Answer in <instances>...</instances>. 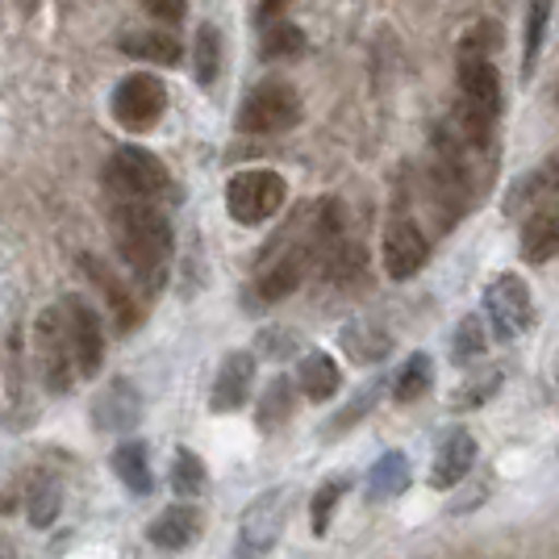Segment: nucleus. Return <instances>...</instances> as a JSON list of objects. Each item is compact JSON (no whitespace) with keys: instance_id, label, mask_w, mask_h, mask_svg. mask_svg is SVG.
<instances>
[{"instance_id":"obj_1","label":"nucleus","mask_w":559,"mask_h":559,"mask_svg":"<svg viewBox=\"0 0 559 559\" xmlns=\"http://www.w3.org/2000/svg\"><path fill=\"white\" fill-rule=\"evenodd\" d=\"M114 238L126 267L134 272L146 293H155L167 280L171 263V222L151 201H117L114 205Z\"/></svg>"},{"instance_id":"obj_2","label":"nucleus","mask_w":559,"mask_h":559,"mask_svg":"<svg viewBox=\"0 0 559 559\" xmlns=\"http://www.w3.org/2000/svg\"><path fill=\"white\" fill-rule=\"evenodd\" d=\"M288 201V185L280 171H238L230 185H226V210L238 226H263L272 222Z\"/></svg>"},{"instance_id":"obj_3","label":"nucleus","mask_w":559,"mask_h":559,"mask_svg":"<svg viewBox=\"0 0 559 559\" xmlns=\"http://www.w3.org/2000/svg\"><path fill=\"white\" fill-rule=\"evenodd\" d=\"M105 180H109V192L117 201H155L171 185L164 159L151 155L146 146H117Z\"/></svg>"},{"instance_id":"obj_4","label":"nucleus","mask_w":559,"mask_h":559,"mask_svg":"<svg viewBox=\"0 0 559 559\" xmlns=\"http://www.w3.org/2000/svg\"><path fill=\"white\" fill-rule=\"evenodd\" d=\"M301 121V96L284 80H263L247 93L238 109V130L242 134H284Z\"/></svg>"},{"instance_id":"obj_5","label":"nucleus","mask_w":559,"mask_h":559,"mask_svg":"<svg viewBox=\"0 0 559 559\" xmlns=\"http://www.w3.org/2000/svg\"><path fill=\"white\" fill-rule=\"evenodd\" d=\"M167 109V88L159 75H151V71H134V75H126L121 84L114 88V117L121 130H130V134H142V130H151Z\"/></svg>"},{"instance_id":"obj_6","label":"nucleus","mask_w":559,"mask_h":559,"mask_svg":"<svg viewBox=\"0 0 559 559\" xmlns=\"http://www.w3.org/2000/svg\"><path fill=\"white\" fill-rule=\"evenodd\" d=\"M485 313H489L492 334L501 343H513L518 334H526L531 318H535V301H531L526 280L513 276V272H501L497 280H489V288H485Z\"/></svg>"},{"instance_id":"obj_7","label":"nucleus","mask_w":559,"mask_h":559,"mask_svg":"<svg viewBox=\"0 0 559 559\" xmlns=\"http://www.w3.org/2000/svg\"><path fill=\"white\" fill-rule=\"evenodd\" d=\"M284 510H288V492L267 489L242 510L238 522V559H259L267 556L284 535Z\"/></svg>"},{"instance_id":"obj_8","label":"nucleus","mask_w":559,"mask_h":559,"mask_svg":"<svg viewBox=\"0 0 559 559\" xmlns=\"http://www.w3.org/2000/svg\"><path fill=\"white\" fill-rule=\"evenodd\" d=\"M34 347H38V368H43V380H47L50 393H68L71 376V338H68V322H63V309H47L38 322H34Z\"/></svg>"},{"instance_id":"obj_9","label":"nucleus","mask_w":559,"mask_h":559,"mask_svg":"<svg viewBox=\"0 0 559 559\" xmlns=\"http://www.w3.org/2000/svg\"><path fill=\"white\" fill-rule=\"evenodd\" d=\"M59 309H63V322H68L75 372L93 380V376H100V368H105V330H100V313H96L84 297H75V293H71Z\"/></svg>"},{"instance_id":"obj_10","label":"nucleus","mask_w":559,"mask_h":559,"mask_svg":"<svg viewBox=\"0 0 559 559\" xmlns=\"http://www.w3.org/2000/svg\"><path fill=\"white\" fill-rule=\"evenodd\" d=\"M380 259H384V272L389 280H414L426 267V259H430V242H426V234L414 217H405V213H396L393 222H389V230H384V247H380Z\"/></svg>"},{"instance_id":"obj_11","label":"nucleus","mask_w":559,"mask_h":559,"mask_svg":"<svg viewBox=\"0 0 559 559\" xmlns=\"http://www.w3.org/2000/svg\"><path fill=\"white\" fill-rule=\"evenodd\" d=\"M142 421V393L134 389V380H109L93 401V426L109 430V435H126Z\"/></svg>"},{"instance_id":"obj_12","label":"nucleus","mask_w":559,"mask_h":559,"mask_svg":"<svg viewBox=\"0 0 559 559\" xmlns=\"http://www.w3.org/2000/svg\"><path fill=\"white\" fill-rule=\"evenodd\" d=\"M309 263H313V259H309V238H305L301 247H288L276 263H267V267L259 272L255 293H251L255 305H276V301H284V297H293V293L301 288Z\"/></svg>"},{"instance_id":"obj_13","label":"nucleus","mask_w":559,"mask_h":559,"mask_svg":"<svg viewBox=\"0 0 559 559\" xmlns=\"http://www.w3.org/2000/svg\"><path fill=\"white\" fill-rule=\"evenodd\" d=\"M251 384H255V355L251 350H230L217 368V380H213L210 393V409L213 414H234L247 405L251 396Z\"/></svg>"},{"instance_id":"obj_14","label":"nucleus","mask_w":559,"mask_h":559,"mask_svg":"<svg viewBox=\"0 0 559 559\" xmlns=\"http://www.w3.org/2000/svg\"><path fill=\"white\" fill-rule=\"evenodd\" d=\"M551 197H559V146L547 155V159H538L526 176L513 180L501 210L510 213V217L513 213H531V210H538L543 201H551Z\"/></svg>"},{"instance_id":"obj_15","label":"nucleus","mask_w":559,"mask_h":559,"mask_svg":"<svg viewBox=\"0 0 559 559\" xmlns=\"http://www.w3.org/2000/svg\"><path fill=\"white\" fill-rule=\"evenodd\" d=\"M460 93L472 114L497 121L501 114V75L492 68V59H460Z\"/></svg>"},{"instance_id":"obj_16","label":"nucleus","mask_w":559,"mask_h":559,"mask_svg":"<svg viewBox=\"0 0 559 559\" xmlns=\"http://www.w3.org/2000/svg\"><path fill=\"white\" fill-rule=\"evenodd\" d=\"M201 531H205L201 510L180 501V506H167V510L146 526V538H151V547H159V551H188V547L201 538Z\"/></svg>"},{"instance_id":"obj_17","label":"nucleus","mask_w":559,"mask_h":559,"mask_svg":"<svg viewBox=\"0 0 559 559\" xmlns=\"http://www.w3.org/2000/svg\"><path fill=\"white\" fill-rule=\"evenodd\" d=\"M476 464V439L467 430H451L430 464V489H455L464 485V476Z\"/></svg>"},{"instance_id":"obj_18","label":"nucleus","mask_w":559,"mask_h":559,"mask_svg":"<svg viewBox=\"0 0 559 559\" xmlns=\"http://www.w3.org/2000/svg\"><path fill=\"white\" fill-rule=\"evenodd\" d=\"M559 255V197L543 201L531 210L526 226H522V259L526 263H547Z\"/></svg>"},{"instance_id":"obj_19","label":"nucleus","mask_w":559,"mask_h":559,"mask_svg":"<svg viewBox=\"0 0 559 559\" xmlns=\"http://www.w3.org/2000/svg\"><path fill=\"white\" fill-rule=\"evenodd\" d=\"M338 343H343L350 364H359V368H372V364H380L393 350V338L376 322H368V318H350L347 326L338 330Z\"/></svg>"},{"instance_id":"obj_20","label":"nucleus","mask_w":559,"mask_h":559,"mask_svg":"<svg viewBox=\"0 0 559 559\" xmlns=\"http://www.w3.org/2000/svg\"><path fill=\"white\" fill-rule=\"evenodd\" d=\"M84 267H88V276L96 280V288L105 293V301H109V313H114L117 322V334H130V330L142 322V309L139 301H134V293L121 284V280L105 267V263H96V259H84Z\"/></svg>"},{"instance_id":"obj_21","label":"nucleus","mask_w":559,"mask_h":559,"mask_svg":"<svg viewBox=\"0 0 559 559\" xmlns=\"http://www.w3.org/2000/svg\"><path fill=\"white\" fill-rule=\"evenodd\" d=\"M297 389L313 405H322V401H330V396L343 389V372H338V364L330 359L326 350H309V355H301V364H297Z\"/></svg>"},{"instance_id":"obj_22","label":"nucleus","mask_w":559,"mask_h":559,"mask_svg":"<svg viewBox=\"0 0 559 559\" xmlns=\"http://www.w3.org/2000/svg\"><path fill=\"white\" fill-rule=\"evenodd\" d=\"M117 47H121V55L142 59V63H159V68L180 63V38L167 34V29H134V34H121Z\"/></svg>"},{"instance_id":"obj_23","label":"nucleus","mask_w":559,"mask_h":559,"mask_svg":"<svg viewBox=\"0 0 559 559\" xmlns=\"http://www.w3.org/2000/svg\"><path fill=\"white\" fill-rule=\"evenodd\" d=\"M114 472H117V480H121L130 492H139V497H146V492L155 489V476H151V451H146L142 439H126V443L117 447Z\"/></svg>"},{"instance_id":"obj_24","label":"nucleus","mask_w":559,"mask_h":559,"mask_svg":"<svg viewBox=\"0 0 559 559\" xmlns=\"http://www.w3.org/2000/svg\"><path fill=\"white\" fill-rule=\"evenodd\" d=\"M293 409H297V380L276 376V380L263 389V396H259V414H255L259 430H263V435H276L280 426H288Z\"/></svg>"},{"instance_id":"obj_25","label":"nucleus","mask_w":559,"mask_h":559,"mask_svg":"<svg viewBox=\"0 0 559 559\" xmlns=\"http://www.w3.org/2000/svg\"><path fill=\"white\" fill-rule=\"evenodd\" d=\"M409 460L401 455V451H389V455H380L368 472V501H393L401 492L409 489Z\"/></svg>"},{"instance_id":"obj_26","label":"nucleus","mask_w":559,"mask_h":559,"mask_svg":"<svg viewBox=\"0 0 559 559\" xmlns=\"http://www.w3.org/2000/svg\"><path fill=\"white\" fill-rule=\"evenodd\" d=\"M171 489H176V497H185V501L210 489V467H205V460L197 451H188V447L176 451V460H171Z\"/></svg>"},{"instance_id":"obj_27","label":"nucleus","mask_w":559,"mask_h":559,"mask_svg":"<svg viewBox=\"0 0 559 559\" xmlns=\"http://www.w3.org/2000/svg\"><path fill=\"white\" fill-rule=\"evenodd\" d=\"M430 380H435V364H430V355H409V359H405V368H401L396 380H393V401L396 405H414V401L426 396Z\"/></svg>"},{"instance_id":"obj_28","label":"nucleus","mask_w":559,"mask_h":559,"mask_svg":"<svg viewBox=\"0 0 559 559\" xmlns=\"http://www.w3.org/2000/svg\"><path fill=\"white\" fill-rule=\"evenodd\" d=\"M485 350H489V334L480 326V313H467L460 318V326H455V338H451V359L467 368V364H476V359H485Z\"/></svg>"},{"instance_id":"obj_29","label":"nucleus","mask_w":559,"mask_h":559,"mask_svg":"<svg viewBox=\"0 0 559 559\" xmlns=\"http://www.w3.org/2000/svg\"><path fill=\"white\" fill-rule=\"evenodd\" d=\"M59 510H63V489H59V480H50V476L34 480V489H29V497H25L29 522H34L38 531H47V526H55Z\"/></svg>"},{"instance_id":"obj_30","label":"nucleus","mask_w":559,"mask_h":559,"mask_svg":"<svg viewBox=\"0 0 559 559\" xmlns=\"http://www.w3.org/2000/svg\"><path fill=\"white\" fill-rule=\"evenodd\" d=\"M192 71L201 84H213L222 71V29L217 25H201L197 29V50H192Z\"/></svg>"},{"instance_id":"obj_31","label":"nucleus","mask_w":559,"mask_h":559,"mask_svg":"<svg viewBox=\"0 0 559 559\" xmlns=\"http://www.w3.org/2000/svg\"><path fill=\"white\" fill-rule=\"evenodd\" d=\"M501 380H506V372L501 368H492L489 376H476V380H467L460 393L451 396V405L460 409V414H472V409H480V405H489L492 396H497V389H501Z\"/></svg>"},{"instance_id":"obj_32","label":"nucleus","mask_w":559,"mask_h":559,"mask_svg":"<svg viewBox=\"0 0 559 559\" xmlns=\"http://www.w3.org/2000/svg\"><path fill=\"white\" fill-rule=\"evenodd\" d=\"M347 497V480H326L322 489L313 492L309 501V522H313V535H326L330 531V518L338 510V501Z\"/></svg>"},{"instance_id":"obj_33","label":"nucleus","mask_w":559,"mask_h":559,"mask_svg":"<svg viewBox=\"0 0 559 559\" xmlns=\"http://www.w3.org/2000/svg\"><path fill=\"white\" fill-rule=\"evenodd\" d=\"M305 50V34L297 25L280 22L263 34V59H297Z\"/></svg>"},{"instance_id":"obj_34","label":"nucleus","mask_w":559,"mask_h":559,"mask_svg":"<svg viewBox=\"0 0 559 559\" xmlns=\"http://www.w3.org/2000/svg\"><path fill=\"white\" fill-rule=\"evenodd\" d=\"M547 22H551V0H531V13H526V75L535 71V59L543 50V34H547Z\"/></svg>"},{"instance_id":"obj_35","label":"nucleus","mask_w":559,"mask_h":559,"mask_svg":"<svg viewBox=\"0 0 559 559\" xmlns=\"http://www.w3.org/2000/svg\"><path fill=\"white\" fill-rule=\"evenodd\" d=\"M497 47H501V29L492 22H480L460 38V59H492Z\"/></svg>"},{"instance_id":"obj_36","label":"nucleus","mask_w":559,"mask_h":559,"mask_svg":"<svg viewBox=\"0 0 559 559\" xmlns=\"http://www.w3.org/2000/svg\"><path fill=\"white\" fill-rule=\"evenodd\" d=\"M376 396H380V384H368V389H364V393L355 396V401H350L347 409H343V414H338V418H334V421H330V426H326V435H330V439H334V435H343V430H350L355 421L364 418V414H368V409H372V405H376Z\"/></svg>"},{"instance_id":"obj_37","label":"nucleus","mask_w":559,"mask_h":559,"mask_svg":"<svg viewBox=\"0 0 559 559\" xmlns=\"http://www.w3.org/2000/svg\"><path fill=\"white\" fill-rule=\"evenodd\" d=\"M297 343H301L297 330H263L255 338V347L263 350L267 359H288V355L297 350Z\"/></svg>"},{"instance_id":"obj_38","label":"nucleus","mask_w":559,"mask_h":559,"mask_svg":"<svg viewBox=\"0 0 559 559\" xmlns=\"http://www.w3.org/2000/svg\"><path fill=\"white\" fill-rule=\"evenodd\" d=\"M146 9L167 25H176L180 17H185V0H146Z\"/></svg>"},{"instance_id":"obj_39","label":"nucleus","mask_w":559,"mask_h":559,"mask_svg":"<svg viewBox=\"0 0 559 559\" xmlns=\"http://www.w3.org/2000/svg\"><path fill=\"white\" fill-rule=\"evenodd\" d=\"M288 4H293V0H263V4H259V13H263V17H276V13H284Z\"/></svg>"},{"instance_id":"obj_40","label":"nucleus","mask_w":559,"mask_h":559,"mask_svg":"<svg viewBox=\"0 0 559 559\" xmlns=\"http://www.w3.org/2000/svg\"><path fill=\"white\" fill-rule=\"evenodd\" d=\"M0 559H17V543L13 538H0Z\"/></svg>"},{"instance_id":"obj_41","label":"nucleus","mask_w":559,"mask_h":559,"mask_svg":"<svg viewBox=\"0 0 559 559\" xmlns=\"http://www.w3.org/2000/svg\"><path fill=\"white\" fill-rule=\"evenodd\" d=\"M556 100H559V84H556Z\"/></svg>"}]
</instances>
